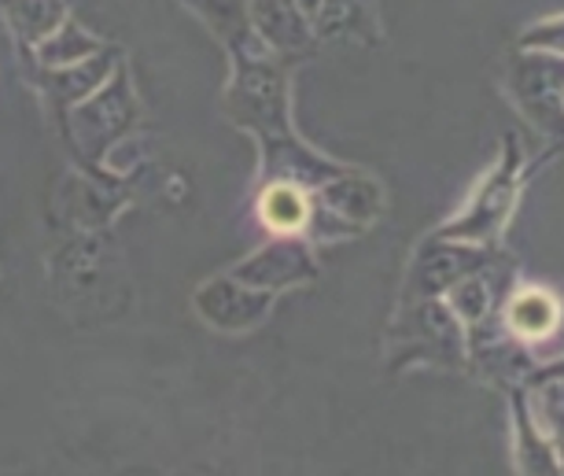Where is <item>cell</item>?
<instances>
[{"label": "cell", "instance_id": "cell-12", "mask_svg": "<svg viewBox=\"0 0 564 476\" xmlns=\"http://www.w3.org/2000/svg\"><path fill=\"white\" fill-rule=\"evenodd\" d=\"M561 295L542 289V284H520L506 303V333H513L520 344H542L561 329Z\"/></svg>", "mask_w": 564, "mask_h": 476}, {"label": "cell", "instance_id": "cell-2", "mask_svg": "<svg viewBox=\"0 0 564 476\" xmlns=\"http://www.w3.org/2000/svg\"><path fill=\"white\" fill-rule=\"evenodd\" d=\"M524 152L517 148V137H506L502 159L498 166L484 174V182L473 188L468 204L457 210L451 221H443L435 229V237H451V240H465V245H484L491 248L498 237H502L506 221L513 218L517 196L524 188Z\"/></svg>", "mask_w": 564, "mask_h": 476}, {"label": "cell", "instance_id": "cell-20", "mask_svg": "<svg viewBox=\"0 0 564 476\" xmlns=\"http://www.w3.org/2000/svg\"><path fill=\"white\" fill-rule=\"evenodd\" d=\"M188 12H196L218 41L232 45L248 34V0H181Z\"/></svg>", "mask_w": 564, "mask_h": 476}, {"label": "cell", "instance_id": "cell-3", "mask_svg": "<svg viewBox=\"0 0 564 476\" xmlns=\"http://www.w3.org/2000/svg\"><path fill=\"white\" fill-rule=\"evenodd\" d=\"M391 355L395 366L435 363L462 366L465 363V325L457 322L446 300H413L395 322L391 333Z\"/></svg>", "mask_w": 564, "mask_h": 476}, {"label": "cell", "instance_id": "cell-10", "mask_svg": "<svg viewBox=\"0 0 564 476\" xmlns=\"http://www.w3.org/2000/svg\"><path fill=\"white\" fill-rule=\"evenodd\" d=\"M262 141V182H292L306 188V193H317L325 182H333L336 174H344L347 166L333 163V159L317 155L314 148H306L292 130L289 133H273V137H259Z\"/></svg>", "mask_w": 564, "mask_h": 476}, {"label": "cell", "instance_id": "cell-23", "mask_svg": "<svg viewBox=\"0 0 564 476\" xmlns=\"http://www.w3.org/2000/svg\"><path fill=\"white\" fill-rule=\"evenodd\" d=\"M531 380H535V385H542V380H564V358H561V363H550V366H542L539 374L531 377Z\"/></svg>", "mask_w": 564, "mask_h": 476}, {"label": "cell", "instance_id": "cell-22", "mask_svg": "<svg viewBox=\"0 0 564 476\" xmlns=\"http://www.w3.org/2000/svg\"><path fill=\"white\" fill-rule=\"evenodd\" d=\"M520 48H535V52H553V56H564V15H550L531 23L524 34H520Z\"/></svg>", "mask_w": 564, "mask_h": 476}, {"label": "cell", "instance_id": "cell-19", "mask_svg": "<svg viewBox=\"0 0 564 476\" xmlns=\"http://www.w3.org/2000/svg\"><path fill=\"white\" fill-rule=\"evenodd\" d=\"M446 306H451L454 317L465 325V329H473L476 322L491 317L495 314V292L484 278V270L468 273V278L451 284V289H446Z\"/></svg>", "mask_w": 564, "mask_h": 476}, {"label": "cell", "instance_id": "cell-14", "mask_svg": "<svg viewBox=\"0 0 564 476\" xmlns=\"http://www.w3.org/2000/svg\"><path fill=\"white\" fill-rule=\"evenodd\" d=\"M119 48H104L97 56L74 63V67H56V71H45V93L52 100L59 104V108H74V104H82L85 97H93L100 86H108V78L115 71H119Z\"/></svg>", "mask_w": 564, "mask_h": 476}, {"label": "cell", "instance_id": "cell-7", "mask_svg": "<svg viewBox=\"0 0 564 476\" xmlns=\"http://www.w3.org/2000/svg\"><path fill=\"white\" fill-rule=\"evenodd\" d=\"M487 267H491V248L465 245V240H451V237H432V240H424L410 262L402 303L446 295L451 284H457L476 270H487Z\"/></svg>", "mask_w": 564, "mask_h": 476}, {"label": "cell", "instance_id": "cell-17", "mask_svg": "<svg viewBox=\"0 0 564 476\" xmlns=\"http://www.w3.org/2000/svg\"><path fill=\"white\" fill-rule=\"evenodd\" d=\"M0 12L26 48H37L70 19L67 0H0Z\"/></svg>", "mask_w": 564, "mask_h": 476}, {"label": "cell", "instance_id": "cell-15", "mask_svg": "<svg viewBox=\"0 0 564 476\" xmlns=\"http://www.w3.org/2000/svg\"><path fill=\"white\" fill-rule=\"evenodd\" d=\"M259 218L273 237H306L314 221V193L292 182H265L259 193Z\"/></svg>", "mask_w": 564, "mask_h": 476}, {"label": "cell", "instance_id": "cell-1", "mask_svg": "<svg viewBox=\"0 0 564 476\" xmlns=\"http://www.w3.org/2000/svg\"><path fill=\"white\" fill-rule=\"evenodd\" d=\"M232 78L226 86V115L240 130L254 137L289 133V71L281 67V56L270 52L259 37L243 34L229 45Z\"/></svg>", "mask_w": 564, "mask_h": 476}, {"label": "cell", "instance_id": "cell-8", "mask_svg": "<svg viewBox=\"0 0 564 476\" xmlns=\"http://www.w3.org/2000/svg\"><path fill=\"white\" fill-rule=\"evenodd\" d=\"M196 314L204 317L210 329L218 333H248L270 314L273 306V292L251 289V284L237 281L232 273H221V278H210L196 289L193 295Z\"/></svg>", "mask_w": 564, "mask_h": 476}, {"label": "cell", "instance_id": "cell-4", "mask_svg": "<svg viewBox=\"0 0 564 476\" xmlns=\"http://www.w3.org/2000/svg\"><path fill=\"white\" fill-rule=\"evenodd\" d=\"M506 89L531 126L542 133H564V56L520 48V56L509 63Z\"/></svg>", "mask_w": 564, "mask_h": 476}, {"label": "cell", "instance_id": "cell-9", "mask_svg": "<svg viewBox=\"0 0 564 476\" xmlns=\"http://www.w3.org/2000/svg\"><path fill=\"white\" fill-rule=\"evenodd\" d=\"M229 273L237 281L251 284V289L284 292V289H295V284L314 281L317 262H314L311 245H306L303 237H273L270 245L259 248L254 256L240 259Z\"/></svg>", "mask_w": 564, "mask_h": 476}, {"label": "cell", "instance_id": "cell-24", "mask_svg": "<svg viewBox=\"0 0 564 476\" xmlns=\"http://www.w3.org/2000/svg\"><path fill=\"white\" fill-rule=\"evenodd\" d=\"M295 4H300V8H303V12H306V15H311V19H314V15H317V8H322V0H295Z\"/></svg>", "mask_w": 564, "mask_h": 476}, {"label": "cell", "instance_id": "cell-18", "mask_svg": "<svg viewBox=\"0 0 564 476\" xmlns=\"http://www.w3.org/2000/svg\"><path fill=\"white\" fill-rule=\"evenodd\" d=\"M104 48H108V41L97 37L93 30H85L82 23H74V19H67L48 41H41L34 48V56L45 71H56V67H74V63L97 56Z\"/></svg>", "mask_w": 564, "mask_h": 476}, {"label": "cell", "instance_id": "cell-6", "mask_svg": "<svg viewBox=\"0 0 564 476\" xmlns=\"http://www.w3.org/2000/svg\"><path fill=\"white\" fill-rule=\"evenodd\" d=\"M380 207H384L380 185L366 174L344 171L314 193L311 232L325 240H336L344 232H361L380 218Z\"/></svg>", "mask_w": 564, "mask_h": 476}, {"label": "cell", "instance_id": "cell-13", "mask_svg": "<svg viewBox=\"0 0 564 476\" xmlns=\"http://www.w3.org/2000/svg\"><path fill=\"white\" fill-rule=\"evenodd\" d=\"M513 462L520 473H561L550 432L535 414L531 391L524 388L513 391Z\"/></svg>", "mask_w": 564, "mask_h": 476}, {"label": "cell", "instance_id": "cell-5", "mask_svg": "<svg viewBox=\"0 0 564 476\" xmlns=\"http://www.w3.org/2000/svg\"><path fill=\"white\" fill-rule=\"evenodd\" d=\"M137 122V100L130 89V78L119 67L93 97L70 108V137L82 148L85 159H100L108 148H115L119 137H126Z\"/></svg>", "mask_w": 564, "mask_h": 476}, {"label": "cell", "instance_id": "cell-21", "mask_svg": "<svg viewBox=\"0 0 564 476\" xmlns=\"http://www.w3.org/2000/svg\"><path fill=\"white\" fill-rule=\"evenodd\" d=\"M531 403H535V414L550 432V443L557 451V465L564 473V380H542L535 396H531Z\"/></svg>", "mask_w": 564, "mask_h": 476}, {"label": "cell", "instance_id": "cell-16", "mask_svg": "<svg viewBox=\"0 0 564 476\" xmlns=\"http://www.w3.org/2000/svg\"><path fill=\"white\" fill-rule=\"evenodd\" d=\"M314 34L372 45L380 41V0H322L314 15Z\"/></svg>", "mask_w": 564, "mask_h": 476}, {"label": "cell", "instance_id": "cell-11", "mask_svg": "<svg viewBox=\"0 0 564 476\" xmlns=\"http://www.w3.org/2000/svg\"><path fill=\"white\" fill-rule=\"evenodd\" d=\"M248 26L276 56H295L314 45V19L295 0H248Z\"/></svg>", "mask_w": 564, "mask_h": 476}]
</instances>
